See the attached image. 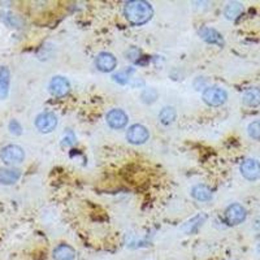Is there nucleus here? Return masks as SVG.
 <instances>
[{
    "instance_id": "1",
    "label": "nucleus",
    "mask_w": 260,
    "mask_h": 260,
    "mask_svg": "<svg viewBox=\"0 0 260 260\" xmlns=\"http://www.w3.org/2000/svg\"><path fill=\"white\" fill-rule=\"evenodd\" d=\"M124 15L132 25L141 26L147 24L152 16H154V10L150 3L143 2V0H132L125 4L124 8Z\"/></svg>"
},
{
    "instance_id": "2",
    "label": "nucleus",
    "mask_w": 260,
    "mask_h": 260,
    "mask_svg": "<svg viewBox=\"0 0 260 260\" xmlns=\"http://www.w3.org/2000/svg\"><path fill=\"white\" fill-rule=\"evenodd\" d=\"M0 159L7 165H16V164L24 161L25 152L17 144H8V146L3 147V150L0 152Z\"/></svg>"
},
{
    "instance_id": "3",
    "label": "nucleus",
    "mask_w": 260,
    "mask_h": 260,
    "mask_svg": "<svg viewBox=\"0 0 260 260\" xmlns=\"http://www.w3.org/2000/svg\"><path fill=\"white\" fill-rule=\"evenodd\" d=\"M203 98L204 103L208 104L211 107H220L223 106L224 103L228 99V94L226 91L221 88H217V86H212V88H207L203 91Z\"/></svg>"
},
{
    "instance_id": "4",
    "label": "nucleus",
    "mask_w": 260,
    "mask_h": 260,
    "mask_svg": "<svg viewBox=\"0 0 260 260\" xmlns=\"http://www.w3.org/2000/svg\"><path fill=\"white\" fill-rule=\"evenodd\" d=\"M247 216L246 208L238 203L230 204L225 211V221L229 225H238L243 223Z\"/></svg>"
},
{
    "instance_id": "5",
    "label": "nucleus",
    "mask_w": 260,
    "mask_h": 260,
    "mask_svg": "<svg viewBox=\"0 0 260 260\" xmlns=\"http://www.w3.org/2000/svg\"><path fill=\"white\" fill-rule=\"evenodd\" d=\"M148 138H150L148 129L141 124L132 125L126 132V139L132 144H143L144 142L148 141Z\"/></svg>"
},
{
    "instance_id": "6",
    "label": "nucleus",
    "mask_w": 260,
    "mask_h": 260,
    "mask_svg": "<svg viewBox=\"0 0 260 260\" xmlns=\"http://www.w3.org/2000/svg\"><path fill=\"white\" fill-rule=\"evenodd\" d=\"M35 126L41 133H51L57 126V117L52 112H43L35 119Z\"/></svg>"
},
{
    "instance_id": "7",
    "label": "nucleus",
    "mask_w": 260,
    "mask_h": 260,
    "mask_svg": "<svg viewBox=\"0 0 260 260\" xmlns=\"http://www.w3.org/2000/svg\"><path fill=\"white\" fill-rule=\"evenodd\" d=\"M48 89H50V93L53 95V97L63 98L70 91V83L65 77L55 75V77L50 81Z\"/></svg>"
},
{
    "instance_id": "8",
    "label": "nucleus",
    "mask_w": 260,
    "mask_h": 260,
    "mask_svg": "<svg viewBox=\"0 0 260 260\" xmlns=\"http://www.w3.org/2000/svg\"><path fill=\"white\" fill-rule=\"evenodd\" d=\"M241 173L248 181H256L260 179V163L255 159H246L241 164Z\"/></svg>"
},
{
    "instance_id": "9",
    "label": "nucleus",
    "mask_w": 260,
    "mask_h": 260,
    "mask_svg": "<svg viewBox=\"0 0 260 260\" xmlns=\"http://www.w3.org/2000/svg\"><path fill=\"white\" fill-rule=\"evenodd\" d=\"M107 124L111 126L112 129H122L128 125L129 117L125 112L122 110H111L110 112L107 113L106 116Z\"/></svg>"
},
{
    "instance_id": "10",
    "label": "nucleus",
    "mask_w": 260,
    "mask_h": 260,
    "mask_svg": "<svg viewBox=\"0 0 260 260\" xmlns=\"http://www.w3.org/2000/svg\"><path fill=\"white\" fill-rule=\"evenodd\" d=\"M95 65L101 72L103 73H110L112 70H115L117 65L116 57L113 56L112 53L110 52H101L97 56L95 60Z\"/></svg>"
},
{
    "instance_id": "11",
    "label": "nucleus",
    "mask_w": 260,
    "mask_h": 260,
    "mask_svg": "<svg viewBox=\"0 0 260 260\" xmlns=\"http://www.w3.org/2000/svg\"><path fill=\"white\" fill-rule=\"evenodd\" d=\"M199 35H201L202 39H203L204 42H207V43L216 44V46H220V47H223L224 46L223 35L220 34L217 30H215V29L202 28L201 30H199Z\"/></svg>"
},
{
    "instance_id": "12",
    "label": "nucleus",
    "mask_w": 260,
    "mask_h": 260,
    "mask_svg": "<svg viewBox=\"0 0 260 260\" xmlns=\"http://www.w3.org/2000/svg\"><path fill=\"white\" fill-rule=\"evenodd\" d=\"M52 256L55 260H74L75 251L74 248L70 247L69 244L61 243L53 248Z\"/></svg>"
},
{
    "instance_id": "13",
    "label": "nucleus",
    "mask_w": 260,
    "mask_h": 260,
    "mask_svg": "<svg viewBox=\"0 0 260 260\" xmlns=\"http://www.w3.org/2000/svg\"><path fill=\"white\" fill-rule=\"evenodd\" d=\"M21 177V172L16 168H0V184L2 185H13Z\"/></svg>"
},
{
    "instance_id": "14",
    "label": "nucleus",
    "mask_w": 260,
    "mask_h": 260,
    "mask_svg": "<svg viewBox=\"0 0 260 260\" xmlns=\"http://www.w3.org/2000/svg\"><path fill=\"white\" fill-rule=\"evenodd\" d=\"M11 72L7 66H0V99H7L10 94Z\"/></svg>"
},
{
    "instance_id": "15",
    "label": "nucleus",
    "mask_w": 260,
    "mask_h": 260,
    "mask_svg": "<svg viewBox=\"0 0 260 260\" xmlns=\"http://www.w3.org/2000/svg\"><path fill=\"white\" fill-rule=\"evenodd\" d=\"M242 101L248 107H259L260 106V89L251 88L244 91L242 95Z\"/></svg>"
},
{
    "instance_id": "16",
    "label": "nucleus",
    "mask_w": 260,
    "mask_h": 260,
    "mask_svg": "<svg viewBox=\"0 0 260 260\" xmlns=\"http://www.w3.org/2000/svg\"><path fill=\"white\" fill-rule=\"evenodd\" d=\"M191 197L199 202H208L212 199V191L206 185H195L191 189Z\"/></svg>"
},
{
    "instance_id": "17",
    "label": "nucleus",
    "mask_w": 260,
    "mask_h": 260,
    "mask_svg": "<svg viewBox=\"0 0 260 260\" xmlns=\"http://www.w3.org/2000/svg\"><path fill=\"white\" fill-rule=\"evenodd\" d=\"M243 11V7L241 3H237V2H232L225 7L224 10V16L228 20H235L239 16Z\"/></svg>"
},
{
    "instance_id": "18",
    "label": "nucleus",
    "mask_w": 260,
    "mask_h": 260,
    "mask_svg": "<svg viewBox=\"0 0 260 260\" xmlns=\"http://www.w3.org/2000/svg\"><path fill=\"white\" fill-rule=\"evenodd\" d=\"M176 116H177V113H176V110L173 107H165V108L160 111L159 121L163 125H170L176 120Z\"/></svg>"
},
{
    "instance_id": "19",
    "label": "nucleus",
    "mask_w": 260,
    "mask_h": 260,
    "mask_svg": "<svg viewBox=\"0 0 260 260\" xmlns=\"http://www.w3.org/2000/svg\"><path fill=\"white\" fill-rule=\"evenodd\" d=\"M206 220V216L204 215H199V216H195L193 217V219L189 221V223H186L185 225L182 226V230H185L186 233H189V234H191V233L197 232L198 228L203 224V221Z\"/></svg>"
},
{
    "instance_id": "20",
    "label": "nucleus",
    "mask_w": 260,
    "mask_h": 260,
    "mask_svg": "<svg viewBox=\"0 0 260 260\" xmlns=\"http://www.w3.org/2000/svg\"><path fill=\"white\" fill-rule=\"evenodd\" d=\"M133 73H134V69H133V68L120 70L119 73H116V74L113 75V79H115L117 83H120V85H125V83H128L129 78H130V75H132Z\"/></svg>"
},
{
    "instance_id": "21",
    "label": "nucleus",
    "mask_w": 260,
    "mask_h": 260,
    "mask_svg": "<svg viewBox=\"0 0 260 260\" xmlns=\"http://www.w3.org/2000/svg\"><path fill=\"white\" fill-rule=\"evenodd\" d=\"M157 97H159L157 91L155 90V89L150 88V89H146V90H143V93H142V95H141V99L143 103L152 104L155 101H156Z\"/></svg>"
},
{
    "instance_id": "22",
    "label": "nucleus",
    "mask_w": 260,
    "mask_h": 260,
    "mask_svg": "<svg viewBox=\"0 0 260 260\" xmlns=\"http://www.w3.org/2000/svg\"><path fill=\"white\" fill-rule=\"evenodd\" d=\"M247 132L251 138L256 139V141H260V120H256V121L251 122L247 128Z\"/></svg>"
},
{
    "instance_id": "23",
    "label": "nucleus",
    "mask_w": 260,
    "mask_h": 260,
    "mask_svg": "<svg viewBox=\"0 0 260 260\" xmlns=\"http://www.w3.org/2000/svg\"><path fill=\"white\" fill-rule=\"evenodd\" d=\"M8 128H10V132L15 135H20L22 133V126L17 120H12V121L10 122Z\"/></svg>"
}]
</instances>
